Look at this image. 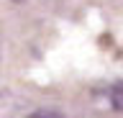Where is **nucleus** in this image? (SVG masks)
Here are the masks:
<instances>
[{
  "instance_id": "f257e3e1",
  "label": "nucleus",
  "mask_w": 123,
  "mask_h": 118,
  "mask_svg": "<svg viewBox=\"0 0 123 118\" xmlns=\"http://www.w3.org/2000/svg\"><path fill=\"white\" fill-rule=\"evenodd\" d=\"M110 103L115 110H123V82H115L110 87Z\"/></svg>"
},
{
  "instance_id": "f03ea898",
  "label": "nucleus",
  "mask_w": 123,
  "mask_h": 118,
  "mask_svg": "<svg viewBox=\"0 0 123 118\" xmlns=\"http://www.w3.org/2000/svg\"><path fill=\"white\" fill-rule=\"evenodd\" d=\"M31 118H62L59 113H51V110H38V113H33Z\"/></svg>"
}]
</instances>
